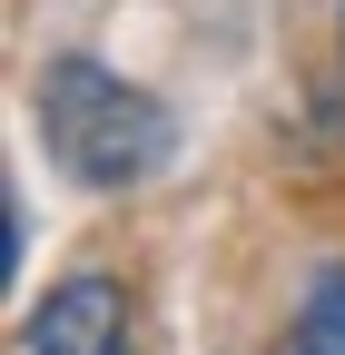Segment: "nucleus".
<instances>
[{
	"mask_svg": "<svg viewBox=\"0 0 345 355\" xmlns=\"http://www.w3.org/2000/svg\"><path fill=\"white\" fill-rule=\"evenodd\" d=\"M20 345L30 355H128V345H139V306H128L118 277H60L50 296L30 306Z\"/></svg>",
	"mask_w": 345,
	"mask_h": 355,
	"instance_id": "obj_2",
	"label": "nucleus"
},
{
	"mask_svg": "<svg viewBox=\"0 0 345 355\" xmlns=\"http://www.w3.org/2000/svg\"><path fill=\"white\" fill-rule=\"evenodd\" d=\"M267 355H345V257H326L306 277V296H296V316L276 326Z\"/></svg>",
	"mask_w": 345,
	"mask_h": 355,
	"instance_id": "obj_3",
	"label": "nucleus"
},
{
	"mask_svg": "<svg viewBox=\"0 0 345 355\" xmlns=\"http://www.w3.org/2000/svg\"><path fill=\"white\" fill-rule=\"evenodd\" d=\"M30 119H39V148L60 158L69 188H148V178L178 158V119H168L148 89H128L99 60H39L30 79Z\"/></svg>",
	"mask_w": 345,
	"mask_h": 355,
	"instance_id": "obj_1",
	"label": "nucleus"
}]
</instances>
